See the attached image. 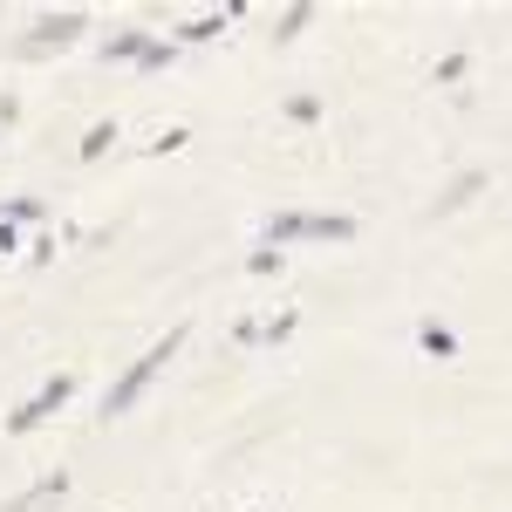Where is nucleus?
Wrapping results in <instances>:
<instances>
[{
	"instance_id": "obj_1",
	"label": "nucleus",
	"mask_w": 512,
	"mask_h": 512,
	"mask_svg": "<svg viewBox=\"0 0 512 512\" xmlns=\"http://www.w3.org/2000/svg\"><path fill=\"white\" fill-rule=\"evenodd\" d=\"M185 349V328H164V342H151V349L137 355V362H130V369H123L117 383H110V390H103V417H123V410H137V396L151 390V376H158L164 362H171V355Z\"/></svg>"
},
{
	"instance_id": "obj_2",
	"label": "nucleus",
	"mask_w": 512,
	"mask_h": 512,
	"mask_svg": "<svg viewBox=\"0 0 512 512\" xmlns=\"http://www.w3.org/2000/svg\"><path fill=\"white\" fill-rule=\"evenodd\" d=\"M287 239H355L349 212H280L267 219V246H287Z\"/></svg>"
},
{
	"instance_id": "obj_3",
	"label": "nucleus",
	"mask_w": 512,
	"mask_h": 512,
	"mask_svg": "<svg viewBox=\"0 0 512 512\" xmlns=\"http://www.w3.org/2000/svg\"><path fill=\"white\" fill-rule=\"evenodd\" d=\"M69 396H76V376H48V383H41V390L28 396V403H21L14 417H7V437H28L35 424H48V417H55V410H62Z\"/></svg>"
},
{
	"instance_id": "obj_4",
	"label": "nucleus",
	"mask_w": 512,
	"mask_h": 512,
	"mask_svg": "<svg viewBox=\"0 0 512 512\" xmlns=\"http://www.w3.org/2000/svg\"><path fill=\"white\" fill-rule=\"evenodd\" d=\"M82 28H89V14H76V7H62V14H41L35 35H21V55H48V48H69Z\"/></svg>"
},
{
	"instance_id": "obj_5",
	"label": "nucleus",
	"mask_w": 512,
	"mask_h": 512,
	"mask_svg": "<svg viewBox=\"0 0 512 512\" xmlns=\"http://www.w3.org/2000/svg\"><path fill=\"white\" fill-rule=\"evenodd\" d=\"M62 492H69V472H48V478H35L21 499H7V512H48V506H62Z\"/></svg>"
},
{
	"instance_id": "obj_6",
	"label": "nucleus",
	"mask_w": 512,
	"mask_h": 512,
	"mask_svg": "<svg viewBox=\"0 0 512 512\" xmlns=\"http://www.w3.org/2000/svg\"><path fill=\"white\" fill-rule=\"evenodd\" d=\"M417 342H424V349H431L437 362H444V355H458V335H451L444 321H417Z\"/></svg>"
},
{
	"instance_id": "obj_7",
	"label": "nucleus",
	"mask_w": 512,
	"mask_h": 512,
	"mask_svg": "<svg viewBox=\"0 0 512 512\" xmlns=\"http://www.w3.org/2000/svg\"><path fill=\"white\" fill-rule=\"evenodd\" d=\"M478 185H485V178H478V171H465V178H458V185H451V192L437 198L431 212H458V205H472V198H478Z\"/></svg>"
},
{
	"instance_id": "obj_8",
	"label": "nucleus",
	"mask_w": 512,
	"mask_h": 512,
	"mask_svg": "<svg viewBox=\"0 0 512 512\" xmlns=\"http://www.w3.org/2000/svg\"><path fill=\"white\" fill-rule=\"evenodd\" d=\"M144 48H151V35H137V28H130V35H117L103 55H110V62H144Z\"/></svg>"
},
{
	"instance_id": "obj_9",
	"label": "nucleus",
	"mask_w": 512,
	"mask_h": 512,
	"mask_svg": "<svg viewBox=\"0 0 512 512\" xmlns=\"http://www.w3.org/2000/svg\"><path fill=\"white\" fill-rule=\"evenodd\" d=\"M219 28H226V14H198V21H185V28H178V41H212Z\"/></svg>"
},
{
	"instance_id": "obj_10",
	"label": "nucleus",
	"mask_w": 512,
	"mask_h": 512,
	"mask_svg": "<svg viewBox=\"0 0 512 512\" xmlns=\"http://www.w3.org/2000/svg\"><path fill=\"white\" fill-rule=\"evenodd\" d=\"M110 144H117V123H96V130H89V137H82V158H103V151H110Z\"/></svg>"
},
{
	"instance_id": "obj_11",
	"label": "nucleus",
	"mask_w": 512,
	"mask_h": 512,
	"mask_svg": "<svg viewBox=\"0 0 512 512\" xmlns=\"http://www.w3.org/2000/svg\"><path fill=\"white\" fill-rule=\"evenodd\" d=\"M308 21H315V7H287V14H280V28H274V35H280V41H294L301 28H308Z\"/></svg>"
},
{
	"instance_id": "obj_12",
	"label": "nucleus",
	"mask_w": 512,
	"mask_h": 512,
	"mask_svg": "<svg viewBox=\"0 0 512 512\" xmlns=\"http://www.w3.org/2000/svg\"><path fill=\"white\" fill-rule=\"evenodd\" d=\"M0 219H7V226H21V219H41V198H14Z\"/></svg>"
},
{
	"instance_id": "obj_13",
	"label": "nucleus",
	"mask_w": 512,
	"mask_h": 512,
	"mask_svg": "<svg viewBox=\"0 0 512 512\" xmlns=\"http://www.w3.org/2000/svg\"><path fill=\"white\" fill-rule=\"evenodd\" d=\"M294 335V315H274V321H260V342H287Z\"/></svg>"
},
{
	"instance_id": "obj_14",
	"label": "nucleus",
	"mask_w": 512,
	"mask_h": 512,
	"mask_svg": "<svg viewBox=\"0 0 512 512\" xmlns=\"http://www.w3.org/2000/svg\"><path fill=\"white\" fill-rule=\"evenodd\" d=\"M246 267H253V274H280V246H260V253H253Z\"/></svg>"
},
{
	"instance_id": "obj_15",
	"label": "nucleus",
	"mask_w": 512,
	"mask_h": 512,
	"mask_svg": "<svg viewBox=\"0 0 512 512\" xmlns=\"http://www.w3.org/2000/svg\"><path fill=\"white\" fill-rule=\"evenodd\" d=\"M287 117H294V123H315L321 103H315V96H294V103H287Z\"/></svg>"
},
{
	"instance_id": "obj_16",
	"label": "nucleus",
	"mask_w": 512,
	"mask_h": 512,
	"mask_svg": "<svg viewBox=\"0 0 512 512\" xmlns=\"http://www.w3.org/2000/svg\"><path fill=\"white\" fill-rule=\"evenodd\" d=\"M7 246H14V226H7V219H0V253H7Z\"/></svg>"
}]
</instances>
